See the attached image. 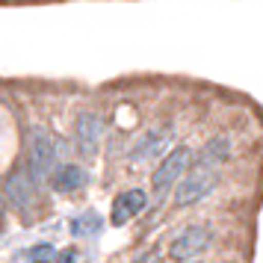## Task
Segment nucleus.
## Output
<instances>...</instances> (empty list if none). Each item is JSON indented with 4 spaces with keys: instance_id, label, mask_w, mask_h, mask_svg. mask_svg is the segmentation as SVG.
Instances as JSON below:
<instances>
[{
    "instance_id": "6",
    "label": "nucleus",
    "mask_w": 263,
    "mask_h": 263,
    "mask_svg": "<svg viewBox=\"0 0 263 263\" xmlns=\"http://www.w3.org/2000/svg\"><path fill=\"white\" fill-rule=\"evenodd\" d=\"M145 207V192L142 190H127L116 195V201H112V213H109V222L119 228V225H127L133 216H139Z\"/></svg>"
},
{
    "instance_id": "9",
    "label": "nucleus",
    "mask_w": 263,
    "mask_h": 263,
    "mask_svg": "<svg viewBox=\"0 0 263 263\" xmlns=\"http://www.w3.org/2000/svg\"><path fill=\"white\" fill-rule=\"evenodd\" d=\"M57 190H62V192H71V190H80L86 183V172L80 166H74V163H68V166H62L60 168V175H57Z\"/></svg>"
},
{
    "instance_id": "1",
    "label": "nucleus",
    "mask_w": 263,
    "mask_h": 263,
    "mask_svg": "<svg viewBox=\"0 0 263 263\" xmlns=\"http://www.w3.org/2000/svg\"><path fill=\"white\" fill-rule=\"evenodd\" d=\"M210 242H213V231H210V228L207 225H190L172 239L168 257L175 263H190V260H195L198 254H204V251L210 249Z\"/></svg>"
},
{
    "instance_id": "5",
    "label": "nucleus",
    "mask_w": 263,
    "mask_h": 263,
    "mask_svg": "<svg viewBox=\"0 0 263 263\" xmlns=\"http://www.w3.org/2000/svg\"><path fill=\"white\" fill-rule=\"evenodd\" d=\"M101 136H104V119L101 116H92V112H83L77 124H74V139H77V148L83 154H95L98 145H101Z\"/></svg>"
},
{
    "instance_id": "7",
    "label": "nucleus",
    "mask_w": 263,
    "mask_h": 263,
    "mask_svg": "<svg viewBox=\"0 0 263 263\" xmlns=\"http://www.w3.org/2000/svg\"><path fill=\"white\" fill-rule=\"evenodd\" d=\"M36 183V178L30 175V168H15L12 175H9V180H6V195L12 198L15 207H21V210H27L30 204H33V186Z\"/></svg>"
},
{
    "instance_id": "3",
    "label": "nucleus",
    "mask_w": 263,
    "mask_h": 263,
    "mask_svg": "<svg viewBox=\"0 0 263 263\" xmlns=\"http://www.w3.org/2000/svg\"><path fill=\"white\" fill-rule=\"evenodd\" d=\"M57 163V142L45 127H33L30 130V175L36 180H45L53 172Z\"/></svg>"
},
{
    "instance_id": "13",
    "label": "nucleus",
    "mask_w": 263,
    "mask_h": 263,
    "mask_svg": "<svg viewBox=\"0 0 263 263\" xmlns=\"http://www.w3.org/2000/svg\"><path fill=\"white\" fill-rule=\"evenodd\" d=\"M74 257H77V254L68 249V251H62V254H60V263H74Z\"/></svg>"
},
{
    "instance_id": "12",
    "label": "nucleus",
    "mask_w": 263,
    "mask_h": 263,
    "mask_svg": "<svg viewBox=\"0 0 263 263\" xmlns=\"http://www.w3.org/2000/svg\"><path fill=\"white\" fill-rule=\"evenodd\" d=\"M30 257H33V260H50V257H53V249H50V246H36V249L30 251Z\"/></svg>"
},
{
    "instance_id": "2",
    "label": "nucleus",
    "mask_w": 263,
    "mask_h": 263,
    "mask_svg": "<svg viewBox=\"0 0 263 263\" xmlns=\"http://www.w3.org/2000/svg\"><path fill=\"white\" fill-rule=\"evenodd\" d=\"M216 183H219V175H216L213 168L192 166L190 175L180 180V186L175 190V204H178V207L198 204L201 198H207V195L216 190Z\"/></svg>"
},
{
    "instance_id": "11",
    "label": "nucleus",
    "mask_w": 263,
    "mask_h": 263,
    "mask_svg": "<svg viewBox=\"0 0 263 263\" xmlns=\"http://www.w3.org/2000/svg\"><path fill=\"white\" fill-rule=\"evenodd\" d=\"M98 225H101V222H98V216L95 213H86V216H80V219H74V222H71V231H74V234H80V237H86V231H92V234H95Z\"/></svg>"
},
{
    "instance_id": "8",
    "label": "nucleus",
    "mask_w": 263,
    "mask_h": 263,
    "mask_svg": "<svg viewBox=\"0 0 263 263\" xmlns=\"http://www.w3.org/2000/svg\"><path fill=\"white\" fill-rule=\"evenodd\" d=\"M228 154H231V142H228L225 136H216V139H210V142L198 151V157H195V163H192V166L213 168V172H216V168L228 160Z\"/></svg>"
},
{
    "instance_id": "10",
    "label": "nucleus",
    "mask_w": 263,
    "mask_h": 263,
    "mask_svg": "<svg viewBox=\"0 0 263 263\" xmlns=\"http://www.w3.org/2000/svg\"><path fill=\"white\" fill-rule=\"evenodd\" d=\"M163 136H166V130H151V133H148V136L142 139V142L133 148V154H130V157H133V160H145V157H151L157 148L163 145Z\"/></svg>"
},
{
    "instance_id": "4",
    "label": "nucleus",
    "mask_w": 263,
    "mask_h": 263,
    "mask_svg": "<svg viewBox=\"0 0 263 263\" xmlns=\"http://www.w3.org/2000/svg\"><path fill=\"white\" fill-rule=\"evenodd\" d=\"M192 163V154L190 148H175L172 154L157 166V172L151 175V186H154L157 192H163L166 186H175L178 183V178L186 172V166Z\"/></svg>"
}]
</instances>
